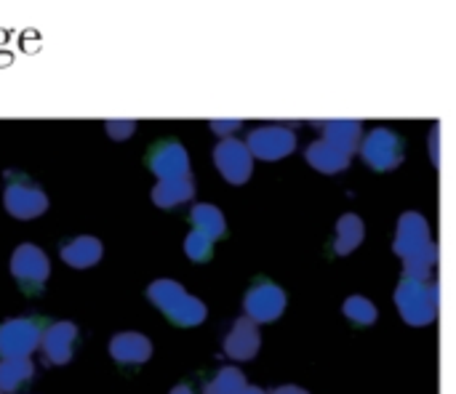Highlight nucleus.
I'll return each mask as SVG.
<instances>
[{
    "label": "nucleus",
    "instance_id": "nucleus-1",
    "mask_svg": "<svg viewBox=\"0 0 456 394\" xmlns=\"http://www.w3.org/2000/svg\"><path fill=\"white\" fill-rule=\"evenodd\" d=\"M393 251L403 259V277L430 280L438 264V248L430 235V224L422 213L406 211L398 219V232L393 240Z\"/></svg>",
    "mask_w": 456,
    "mask_h": 394
},
{
    "label": "nucleus",
    "instance_id": "nucleus-2",
    "mask_svg": "<svg viewBox=\"0 0 456 394\" xmlns=\"http://www.w3.org/2000/svg\"><path fill=\"white\" fill-rule=\"evenodd\" d=\"M147 299L174 323V326H182V328H195L206 320L208 310L200 299L190 296L184 291V285H179L176 280H155L150 283L147 288Z\"/></svg>",
    "mask_w": 456,
    "mask_h": 394
},
{
    "label": "nucleus",
    "instance_id": "nucleus-3",
    "mask_svg": "<svg viewBox=\"0 0 456 394\" xmlns=\"http://www.w3.org/2000/svg\"><path fill=\"white\" fill-rule=\"evenodd\" d=\"M395 307L409 326H430L438 318V280L403 277L395 288Z\"/></svg>",
    "mask_w": 456,
    "mask_h": 394
},
{
    "label": "nucleus",
    "instance_id": "nucleus-4",
    "mask_svg": "<svg viewBox=\"0 0 456 394\" xmlns=\"http://www.w3.org/2000/svg\"><path fill=\"white\" fill-rule=\"evenodd\" d=\"M3 205L13 219L29 221L48 211V195L40 189L35 179H29L21 171H5V189H3Z\"/></svg>",
    "mask_w": 456,
    "mask_h": 394
},
{
    "label": "nucleus",
    "instance_id": "nucleus-5",
    "mask_svg": "<svg viewBox=\"0 0 456 394\" xmlns=\"http://www.w3.org/2000/svg\"><path fill=\"white\" fill-rule=\"evenodd\" d=\"M43 320L37 318H11L0 323V360L29 358L43 339Z\"/></svg>",
    "mask_w": 456,
    "mask_h": 394
},
{
    "label": "nucleus",
    "instance_id": "nucleus-6",
    "mask_svg": "<svg viewBox=\"0 0 456 394\" xmlns=\"http://www.w3.org/2000/svg\"><path fill=\"white\" fill-rule=\"evenodd\" d=\"M11 275L19 283V288L24 293H40L48 275H51V261L48 256L32 245V243H21L13 253H11Z\"/></svg>",
    "mask_w": 456,
    "mask_h": 394
},
{
    "label": "nucleus",
    "instance_id": "nucleus-7",
    "mask_svg": "<svg viewBox=\"0 0 456 394\" xmlns=\"http://www.w3.org/2000/svg\"><path fill=\"white\" fill-rule=\"evenodd\" d=\"M361 157L374 171H393L403 163V139L393 128H374L366 139H361Z\"/></svg>",
    "mask_w": 456,
    "mask_h": 394
},
{
    "label": "nucleus",
    "instance_id": "nucleus-8",
    "mask_svg": "<svg viewBox=\"0 0 456 394\" xmlns=\"http://www.w3.org/2000/svg\"><path fill=\"white\" fill-rule=\"evenodd\" d=\"M286 291L273 280H256L243 296V312L251 323H275L286 312Z\"/></svg>",
    "mask_w": 456,
    "mask_h": 394
},
{
    "label": "nucleus",
    "instance_id": "nucleus-9",
    "mask_svg": "<svg viewBox=\"0 0 456 394\" xmlns=\"http://www.w3.org/2000/svg\"><path fill=\"white\" fill-rule=\"evenodd\" d=\"M243 144L248 147L254 160L275 163L297 149V133L286 125H259L248 133Z\"/></svg>",
    "mask_w": 456,
    "mask_h": 394
},
{
    "label": "nucleus",
    "instance_id": "nucleus-10",
    "mask_svg": "<svg viewBox=\"0 0 456 394\" xmlns=\"http://www.w3.org/2000/svg\"><path fill=\"white\" fill-rule=\"evenodd\" d=\"M147 168H150L160 181L192 176V171H190V155H187L184 144L176 141V139L155 141V144L147 149Z\"/></svg>",
    "mask_w": 456,
    "mask_h": 394
},
{
    "label": "nucleus",
    "instance_id": "nucleus-11",
    "mask_svg": "<svg viewBox=\"0 0 456 394\" xmlns=\"http://www.w3.org/2000/svg\"><path fill=\"white\" fill-rule=\"evenodd\" d=\"M214 165L216 171L224 176V181L240 187L251 179V171H254V157L248 152V147L240 141V139H222L216 147H214Z\"/></svg>",
    "mask_w": 456,
    "mask_h": 394
},
{
    "label": "nucleus",
    "instance_id": "nucleus-12",
    "mask_svg": "<svg viewBox=\"0 0 456 394\" xmlns=\"http://www.w3.org/2000/svg\"><path fill=\"white\" fill-rule=\"evenodd\" d=\"M77 347V326L69 320H59L43 328L40 350L48 366H67L75 358Z\"/></svg>",
    "mask_w": 456,
    "mask_h": 394
},
{
    "label": "nucleus",
    "instance_id": "nucleus-13",
    "mask_svg": "<svg viewBox=\"0 0 456 394\" xmlns=\"http://www.w3.org/2000/svg\"><path fill=\"white\" fill-rule=\"evenodd\" d=\"M222 347H224V355L232 360H240V363L254 360L259 347H262V336H259L256 323H251L248 318H238L230 326V331L224 334Z\"/></svg>",
    "mask_w": 456,
    "mask_h": 394
},
{
    "label": "nucleus",
    "instance_id": "nucleus-14",
    "mask_svg": "<svg viewBox=\"0 0 456 394\" xmlns=\"http://www.w3.org/2000/svg\"><path fill=\"white\" fill-rule=\"evenodd\" d=\"M110 358L118 363V366H144L150 358H152V342L142 334H134V331H126V334H118L112 342H110Z\"/></svg>",
    "mask_w": 456,
    "mask_h": 394
},
{
    "label": "nucleus",
    "instance_id": "nucleus-15",
    "mask_svg": "<svg viewBox=\"0 0 456 394\" xmlns=\"http://www.w3.org/2000/svg\"><path fill=\"white\" fill-rule=\"evenodd\" d=\"M102 253H104V245L99 237H91V235H77L72 240H64L61 248H59V256L67 267L72 269H88L94 264L102 261Z\"/></svg>",
    "mask_w": 456,
    "mask_h": 394
},
{
    "label": "nucleus",
    "instance_id": "nucleus-16",
    "mask_svg": "<svg viewBox=\"0 0 456 394\" xmlns=\"http://www.w3.org/2000/svg\"><path fill=\"white\" fill-rule=\"evenodd\" d=\"M323 131H326L323 141H329L331 147H337L339 152L350 157L363 139V125L358 120H331V123H323Z\"/></svg>",
    "mask_w": 456,
    "mask_h": 394
},
{
    "label": "nucleus",
    "instance_id": "nucleus-17",
    "mask_svg": "<svg viewBox=\"0 0 456 394\" xmlns=\"http://www.w3.org/2000/svg\"><path fill=\"white\" fill-rule=\"evenodd\" d=\"M305 160H307L315 171H321V173H339V171H345V168L350 165V155L339 152L337 147H331V144L323 141V139L313 141V144L305 149Z\"/></svg>",
    "mask_w": 456,
    "mask_h": 394
},
{
    "label": "nucleus",
    "instance_id": "nucleus-18",
    "mask_svg": "<svg viewBox=\"0 0 456 394\" xmlns=\"http://www.w3.org/2000/svg\"><path fill=\"white\" fill-rule=\"evenodd\" d=\"M195 197V179L187 176V179H166V181H158V187L152 189V203L158 208H176V205H184Z\"/></svg>",
    "mask_w": 456,
    "mask_h": 394
},
{
    "label": "nucleus",
    "instance_id": "nucleus-19",
    "mask_svg": "<svg viewBox=\"0 0 456 394\" xmlns=\"http://www.w3.org/2000/svg\"><path fill=\"white\" fill-rule=\"evenodd\" d=\"M190 224L195 232H200L203 237H208L211 243H216L219 237L227 235V221H224V213L216 208V205H208V203H195L192 211H190Z\"/></svg>",
    "mask_w": 456,
    "mask_h": 394
},
{
    "label": "nucleus",
    "instance_id": "nucleus-20",
    "mask_svg": "<svg viewBox=\"0 0 456 394\" xmlns=\"http://www.w3.org/2000/svg\"><path fill=\"white\" fill-rule=\"evenodd\" d=\"M35 376V366L29 358H8L0 360V394H13L24 390Z\"/></svg>",
    "mask_w": 456,
    "mask_h": 394
},
{
    "label": "nucleus",
    "instance_id": "nucleus-21",
    "mask_svg": "<svg viewBox=\"0 0 456 394\" xmlns=\"http://www.w3.org/2000/svg\"><path fill=\"white\" fill-rule=\"evenodd\" d=\"M366 237L363 219L355 213H345L337 221V237H334V253L337 256H350Z\"/></svg>",
    "mask_w": 456,
    "mask_h": 394
},
{
    "label": "nucleus",
    "instance_id": "nucleus-22",
    "mask_svg": "<svg viewBox=\"0 0 456 394\" xmlns=\"http://www.w3.org/2000/svg\"><path fill=\"white\" fill-rule=\"evenodd\" d=\"M248 384L246 376L238 368H222L216 371V376L203 387V394H243Z\"/></svg>",
    "mask_w": 456,
    "mask_h": 394
},
{
    "label": "nucleus",
    "instance_id": "nucleus-23",
    "mask_svg": "<svg viewBox=\"0 0 456 394\" xmlns=\"http://www.w3.org/2000/svg\"><path fill=\"white\" fill-rule=\"evenodd\" d=\"M342 312H345V318H347L350 323L363 326V328H366V326H374L377 318H379L374 302H369L366 296H350V299L342 304Z\"/></svg>",
    "mask_w": 456,
    "mask_h": 394
},
{
    "label": "nucleus",
    "instance_id": "nucleus-24",
    "mask_svg": "<svg viewBox=\"0 0 456 394\" xmlns=\"http://www.w3.org/2000/svg\"><path fill=\"white\" fill-rule=\"evenodd\" d=\"M184 253H187L190 261L206 264V261H211V256H214V243H211L208 237H203L200 232L192 229V232L184 237Z\"/></svg>",
    "mask_w": 456,
    "mask_h": 394
},
{
    "label": "nucleus",
    "instance_id": "nucleus-25",
    "mask_svg": "<svg viewBox=\"0 0 456 394\" xmlns=\"http://www.w3.org/2000/svg\"><path fill=\"white\" fill-rule=\"evenodd\" d=\"M134 131H136V123H134V120H126V123H107V133H110L115 141H126Z\"/></svg>",
    "mask_w": 456,
    "mask_h": 394
},
{
    "label": "nucleus",
    "instance_id": "nucleus-26",
    "mask_svg": "<svg viewBox=\"0 0 456 394\" xmlns=\"http://www.w3.org/2000/svg\"><path fill=\"white\" fill-rule=\"evenodd\" d=\"M211 128H214L216 133H222V136L227 139V133H232L235 128H240V120H224V123H211Z\"/></svg>",
    "mask_w": 456,
    "mask_h": 394
},
{
    "label": "nucleus",
    "instance_id": "nucleus-27",
    "mask_svg": "<svg viewBox=\"0 0 456 394\" xmlns=\"http://www.w3.org/2000/svg\"><path fill=\"white\" fill-rule=\"evenodd\" d=\"M267 394H310L307 390H302V387H297V384H286V387H278V390H273V392Z\"/></svg>",
    "mask_w": 456,
    "mask_h": 394
},
{
    "label": "nucleus",
    "instance_id": "nucleus-28",
    "mask_svg": "<svg viewBox=\"0 0 456 394\" xmlns=\"http://www.w3.org/2000/svg\"><path fill=\"white\" fill-rule=\"evenodd\" d=\"M171 394H198V392L192 390V384H176V387L171 390Z\"/></svg>",
    "mask_w": 456,
    "mask_h": 394
},
{
    "label": "nucleus",
    "instance_id": "nucleus-29",
    "mask_svg": "<svg viewBox=\"0 0 456 394\" xmlns=\"http://www.w3.org/2000/svg\"><path fill=\"white\" fill-rule=\"evenodd\" d=\"M243 394H267V392H265V390H259V387H246Z\"/></svg>",
    "mask_w": 456,
    "mask_h": 394
}]
</instances>
